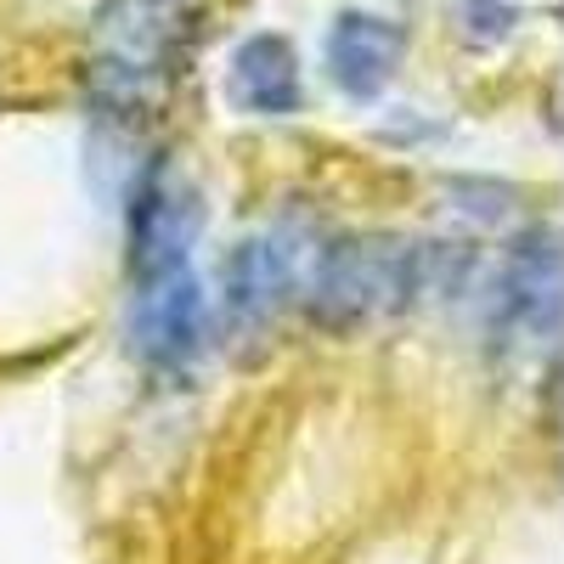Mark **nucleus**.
<instances>
[{"instance_id": "3", "label": "nucleus", "mask_w": 564, "mask_h": 564, "mask_svg": "<svg viewBox=\"0 0 564 564\" xmlns=\"http://www.w3.org/2000/svg\"><path fill=\"white\" fill-rule=\"evenodd\" d=\"M305 265H311V238H300L289 226L249 238L226 265V316L238 327L265 322L305 282Z\"/></svg>"}, {"instance_id": "1", "label": "nucleus", "mask_w": 564, "mask_h": 564, "mask_svg": "<svg viewBox=\"0 0 564 564\" xmlns=\"http://www.w3.org/2000/svg\"><path fill=\"white\" fill-rule=\"evenodd\" d=\"M423 289H435V249L401 243V238H345V243L311 249L300 282L311 316L327 327H356V322L406 311Z\"/></svg>"}, {"instance_id": "2", "label": "nucleus", "mask_w": 564, "mask_h": 564, "mask_svg": "<svg viewBox=\"0 0 564 564\" xmlns=\"http://www.w3.org/2000/svg\"><path fill=\"white\" fill-rule=\"evenodd\" d=\"M130 345L153 372H186L193 367V356L204 350V289L193 276V260L135 271Z\"/></svg>"}, {"instance_id": "4", "label": "nucleus", "mask_w": 564, "mask_h": 564, "mask_svg": "<svg viewBox=\"0 0 564 564\" xmlns=\"http://www.w3.org/2000/svg\"><path fill=\"white\" fill-rule=\"evenodd\" d=\"M553 322H558V249L553 231H531L502 271L497 327L508 345H547Z\"/></svg>"}, {"instance_id": "6", "label": "nucleus", "mask_w": 564, "mask_h": 564, "mask_svg": "<svg viewBox=\"0 0 564 564\" xmlns=\"http://www.w3.org/2000/svg\"><path fill=\"white\" fill-rule=\"evenodd\" d=\"M231 102L260 119H282L300 108V63L289 52V40L254 34L231 52Z\"/></svg>"}, {"instance_id": "5", "label": "nucleus", "mask_w": 564, "mask_h": 564, "mask_svg": "<svg viewBox=\"0 0 564 564\" xmlns=\"http://www.w3.org/2000/svg\"><path fill=\"white\" fill-rule=\"evenodd\" d=\"M401 52H406V34L390 18L345 12L334 29H327V68H334V79L350 90V97H379L401 68Z\"/></svg>"}]
</instances>
